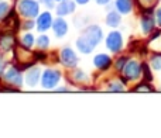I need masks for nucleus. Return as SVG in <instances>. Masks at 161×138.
<instances>
[{
	"label": "nucleus",
	"instance_id": "obj_10",
	"mask_svg": "<svg viewBox=\"0 0 161 138\" xmlns=\"http://www.w3.org/2000/svg\"><path fill=\"white\" fill-rule=\"evenodd\" d=\"M51 25H53V19H51V14L48 13V11L40 14L38 20H37V28H38V31H47Z\"/></svg>",
	"mask_w": 161,
	"mask_h": 138
},
{
	"label": "nucleus",
	"instance_id": "obj_28",
	"mask_svg": "<svg viewBox=\"0 0 161 138\" xmlns=\"http://www.w3.org/2000/svg\"><path fill=\"white\" fill-rule=\"evenodd\" d=\"M3 71H4V61L0 58V76L3 75Z\"/></svg>",
	"mask_w": 161,
	"mask_h": 138
},
{
	"label": "nucleus",
	"instance_id": "obj_6",
	"mask_svg": "<svg viewBox=\"0 0 161 138\" xmlns=\"http://www.w3.org/2000/svg\"><path fill=\"white\" fill-rule=\"evenodd\" d=\"M4 79L8 85L11 86H21L23 85V76H21V72L16 68H8L4 73Z\"/></svg>",
	"mask_w": 161,
	"mask_h": 138
},
{
	"label": "nucleus",
	"instance_id": "obj_21",
	"mask_svg": "<svg viewBox=\"0 0 161 138\" xmlns=\"http://www.w3.org/2000/svg\"><path fill=\"white\" fill-rule=\"evenodd\" d=\"M7 11H8V4L6 2H0V19L6 17Z\"/></svg>",
	"mask_w": 161,
	"mask_h": 138
},
{
	"label": "nucleus",
	"instance_id": "obj_26",
	"mask_svg": "<svg viewBox=\"0 0 161 138\" xmlns=\"http://www.w3.org/2000/svg\"><path fill=\"white\" fill-rule=\"evenodd\" d=\"M41 2L44 3V4L47 6V7H50V8H51V7H54V4H53V0H41Z\"/></svg>",
	"mask_w": 161,
	"mask_h": 138
},
{
	"label": "nucleus",
	"instance_id": "obj_30",
	"mask_svg": "<svg viewBox=\"0 0 161 138\" xmlns=\"http://www.w3.org/2000/svg\"><path fill=\"white\" fill-rule=\"evenodd\" d=\"M76 2H78L79 4H86V3H88L89 0H76Z\"/></svg>",
	"mask_w": 161,
	"mask_h": 138
},
{
	"label": "nucleus",
	"instance_id": "obj_11",
	"mask_svg": "<svg viewBox=\"0 0 161 138\" xmlns=\"http://www.w3.org/2000/svg\"><path fill=\"white\" fill-rule=\"evenodd\" d=\"M53 28H54L55 35L58 37V38H62V37L67 34V31H68V24H67L65 20H62L61 17H59V19H57L53 23Z\"/></svg>",
	"mask_w": 161,
	"mask_h": 138
},
{
	"label": "nucleus",
	"instance_id": "obj_7",
	"mask_svg": "<svg viewBox=\"0 0 161 138\" xmlns=\"http://www.w3.org/2000/svg\"><path fill=\"white\" fill-rule=\"evenodd\" d=\"M61 62L65 65V66H75L76 62H78V58H76L75 52H74L71 48L65 47L64 50L61 51Z\"/></svg>",
	"mask_w": 161,
	"mask_h": 138
},
{
	"label": "nucleus",
	"instance_id": "obj_29",
	"mask_svg": "<svg viewBox=\"0 0 161 138\" xmlns=\"http://www.w3.org/2000/svg\"><path fill=\"white\" fill-rule=\"evenodd\" d=\"M109 2H110V0H96L97 4H108Z\"/></svg>",
	"mask_w": 161,
	"mask_h": 138
},
{
	"label": "nucleus",
	"instance_id": "obj_31",
	"mask_svg": "<svg viewBox=\"0 0 161 138\" xmlns=\"http://www.w3.org/2000/svg\"><path fill=\"white\" fill-rule=\"evenodd\" d=\"M59 2H62V0H59Z\"/></svg>",
	"mask_w": 161,
	"mask_h": 138
},
{
	"label": "nucleus",
	"instance_id": "obj_24",
	"mask_svg": "<svg viewBox=\"0 0 161 138\" xmlns=\"http://www.w3.org/2000/svg\"><path fill=\"white\" fill-rule=\"evenodd\" d=\"M33 27H34L33 19H28V21L24 23V25H23V28H25V30H30V28H33Z\"/></svg>",
	"mask_w": 161,
	"mask_h": 138
},
{
	"label": "nucleus",
	"instance_id": "obj_27",
	"mask_svg": "<svg viewBox=\"0 0 161 138\" xmlns=\"http://www.w3.org/2000/svg\"><path fill=\"white\" fill-rule=\"evenodd\" d=\"M136 90H151V86H139L136 88Z\"/></svg>",
	"mask_w": 161,
	"mask_h": 138
},
{
	"label": "nucleus",
	"instance_id": "obj_14",
	"mask_svg": "<svg viewBox=\"0 0 161 138\" xmlns=\"http://www.w3.org/2000/svg\"><path fill=\"white\" fill-rule=\"evenodd\" d=\"M142 28H143V31H144L146 34L151 33V31L154 30V17L153 16H148V14L143 16V19H142Z\"/></svg>",
	"mask_w": 161,
	"mask_h": 138
},
{
	"label": "nucleus",
	"instance_id": "obj_1",
	"mask_svg": "<svg viewBox=\"0 0 161 138\" xmlns=\"http://www.w3.org/2000/svg\"><path fill=\"white\" fill-rule=\"evenodd\" d=\"M102 38H103V33L100 30V27H97V25H89L82 33V35L76 40V47H78V50L82 54H89L102 41Z\"/></svg>",
	"mask_w": 161,
	"mask_h": 138
},
{
	"label": "nucleus",
	"instance_id": "obj_4",
	"mask_svg": "<svg viewBox=\"0 0 161 138\" xmlns=\"http://www.w3.org/2000/svg\"><path fill=\"white\" fill-rule=\"evenodd\" d=\"M123 75H125L126 79L129 80H136L140 77V75H142V65L139 64L137 61H127L125 65V68L122 69Z\"/></svg>",
	"mask_w": 161,
	"mask_h": 138
},
{
	"label": "nucleus",
	"instance_id": "obj_9",
	"mask_svg": "<svg viewBox=\"0 0 161 138\" xmlns=\"http://www.w3.org/2000/svg\"><path fill=\"white\" fill-rule=\"evenodd\" d=\"M93 65L100 71H105L112 65V58L106 54H97L93 58Z\"/></svg>",
	"mask_w": 161,
	"mask_h": 138
},
{
	"label": "nucleus",
	"instance_id": "obj_12",
	"mask_svg": "<svg viewBox=\"0 0 161 138\" xmlns=\"http://www.w3.org/2000/svg\"><path fill=\"white\" fill-rule=\"evenodd\" d=\"M114 7L120 14H127L133 8V3L131 0H116L114 2Z\"/></svg>",
	"mask_w": 161,
	"mask_h": 138
},
{
	"label": "nucleus",
	"instance_id": "obj_22",
	"mask_svg": "<svg viewBox=\"0 0 161 138\" xmlns=\"http://www.w3.org/2000/svg\"><path fill=\"white\" fill-rule=\"evenodd\" d=\"M126 62H127V58H126V56L119 58V61H116V69H117V71H122V69L125 68Z\"/></svg>",
	"mask_w": 161,
	"mask_h": 138
},
{
	"label": "nucleus",
	"instance_id": "obj_16",
	"mask_svg": "<svg viewBox=\"0 0 161 138\" xmlns=\"http://www.w3.org/2000/svg\"><path fill=\"white\" fill-rule=\"evenodd\" d=\"M14 45V37L10 35V34H7V35H3L2 38H0V48H2L3 51H8L11 50Z\"/></svg>",
	"mask_w": 161,
	"mask_h": 138
},
{
	"label": "nucleus",
	"instance_id": "obj_19",
	"mask_svg": "<svg viewBox=\"0 0 161 138\" xmlns=\"http://www.w3.org/2000/svg\"><path fill=\"white\" fill-rule=\"evenodd\" d=\"M108 89L110 92H122V90H125V86H123L120 82H112Z\"/></svg>",
	"mask_w": 161,
	"mask_h": 138
},
{
	"label": "nucleus",
	"instance_id": "obj_5",
	"mask_svg": "<svg viewBox=\"0 0 161 138\" xmlns=\"http://www.w3.org/2000/svg\"><path fill=\"white\" fill-rule=\"evenodd\" d=\"M106 47L110 52L117 54L123 47V38H122V34L119 31H112L110 34L108 35L106 38Z\"/></svg>",
	"mask_w": 161,
	"mask_h": 138
},
{
	"label": "nucleus",
	"instance_id": "obj_8",
	"mask_svg": "<svg viewBox=\"0 0 161 138\" xmlns=\"http://www.w3.org/2000/svg\"><path fill=\"white\" fill-rule=\"evenodd\" d=\"M74 10H75V3L71 2V0H62L57 7V14L59 17L68 16V14H72Z\"/></svg>",
	"mask_w": 161,
	"mask_h": 138
},
{
	"label": "nucleus",
	"instance_id": "obj_3",
	"mask_svg": "<svg viewBox=\"0 0 161 138\" xmlns=\"http://www.w3.org/2000/svg\"><path fill=\"white\" fill-rule=\"evenodd\" d=\"M61 79V73L55 69H47L41 76V86L44 89H54Z\"/></svg>",
	"mask_w": 161,
	"mask_h": 138
},
{
	"label": "nucleus",
	"instance_id": "obj_2",
	"mask_svg": "<svg viewBox=\"0 0 161 138\" xmlns=\"http://www.w3.org/2000/svg\"><path fill=\"white\" fill-rule=\"evenodd\" d=\"M17 10L20 16L25 19H34L40 13V4L37 0H20L17 4Z\"/></svg>",
	"mask_w": 161,
	"mask_h": 138
},
{
	"label": "nucleus",
	"instance_id": "obj_20",
	"mask_svg": "<svg viewBox=\"0 0 161 138\" xmlns=\"http://www.w3.org/2000/svg\"><path fill=\"white\" fill-rule=\"evenodd\" d=\"M151 66L156 69V71L161 69V55H157V56L151 58Z\"/></svg>",
	"mask_w": 161,
	"mask_h": 138
},
{
	"label": "nucleus",
	"instance_id": "obj_17",
	"mask_svg": "<svg viewBox=\"0 0 161 138\" xmlns=\"http://www.w3.org/2000/svg\"><path fill=\"white\" fill-rule=\"evenodd\" d=\"M21 44L24 45L25 48H31L34 45V35L33 34H25L21 38Z\"/></svg>",
	"mask_w": 161,
	"mask_h": 138
},
{
	"label": "nucleus",
	"instance_id": "obj_18",
	"mask_svg": "<svg viewBox=\"0 0 161 138\" xmlns=\"http://www.w3.org/2000/svg\"><path fill=\"white\" fill-rule=\"evenodd\" d=\"M37 45H38L40 50H45V48L50 45V40H48L47 35H41L38 37V41H37Z\"/></svg>",
	"mask_w": 161,
	"mask_h": 138
},
{
	"label": "nucleus",
	"instance_id": "obj_25",
	"mask_svg": "<svg viewBox=\"0 0 161 138\" xmlns=\"http://www.w3.org/2000/svg\"><path fill=\"white\" fill-rule=\"evenodd\" d=\"M156 21H157V24L161 27V7H158L157 11H156Z\"/></svg>",
	"mask_w": 161,
	"mask_h": 138
},
{
	"label": "nucleus",
	"instance_id": "obj_13",
	"mask_svg": "<svg viewBox=\"0 0 161 138\" xmlns=\"http://www.w3.org/2000/svg\"><path fill=\"white\" fill-rule=\"evenodd\" d=\"M38 79H40V69L38 68H33L27 72L25 75V82L30 88H34V86L38 83Z\"/></svg>",
	"mask_w": 161,
	"mask_h": 138
},
{
	"label": "nucleus",
	"instance_id": "obj_23",
	"mask_svg": "<svg viewBox=\"0 0 161 138\" xmlns=\"http://www.w3.org/2000/svg\"><path fill=\"white\" fill-rule=\"evenodd\" d=\"M72 76H74V79L78 80V82H80V80H85V79H86V75L83 73L82 71H75V72H74Z\"/></svg>",
	"mask_w": 161,
	"mask_h": 138
},
{
	"label": "nucleus",
	"instance_id": "obj_15",
	"mask_svg": "<svg viewBox=\"0 0 161 138\" xmlns=\"http://www.w3.org/2000/svg\"><path fill=\"white\" fill-rule=\"evenodd\" d=\"M106 24L109 27H117L120 24V13L119 11H109L108 16H106Z\"/></svg>",
	"mask_w": 161,
	"mask_h": 138
}]
</instances>
